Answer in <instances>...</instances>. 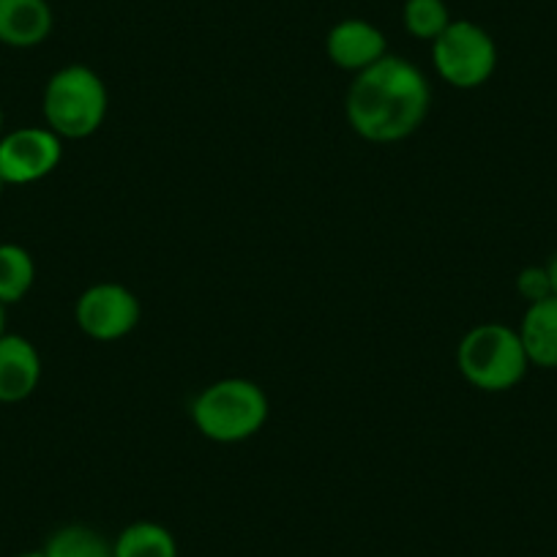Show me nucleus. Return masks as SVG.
<instances>
[{"label": "nucleus", "mask_w": 557, "mask_h": 557, "mask_svg": "<svg viewBox=\"0 0 557 557\" xmlns=\"http://www.w3.org/2000/svg\"><path fill=\"white\" fill-rule=\"evenodd\" d=\"M517 293L530 304H539L544 298L552 296L549 276H546L544 265H524L522 271L517 273Z\"/></svg>", "instance_id": "obj_16"}, {"label": "nucleus", "mask_w": 557, "mask_h": 557, "mask_svg": "<svg viewBox=\"0 0 557 557\" xmlns=\"http://www.w3.org/2000/svg\"><path fill=\"white\" fill-rule=\"evenodd\" d=\"M139 318H143L139 298L126 285H121V282H99V285H90L77 298V304H74L77 329L88 339L101 342V345L117 342L132 334L137 329Z\"/></svg>", "instance_id": "obj_6"}, {"label": "nucleus", "mask_w": 557, "mask_h": 557, "mask_svg": "<svg viewBox=\"0 0 557 557\" xmlns=\"http://www.w3.org/2000/svg\"><path fill=\"white\" fill-rule=\"evenodd\" d=\"M14 557H45V552L30 549V552H20V555H14Z\"/></svg>", "instance_id": "obj_19"}, {"label": "nucleus", "mask_w": 557, "mask_h": 557, "mask_svg": "<svg viewBox=\"0 0 557 557\" xmlns=\"http://www.w3.org/2000/svg\"><path fill=\"white\" fill-rule=\"evenodd\" d=\"M7 334V307L0 304V336Z\"/></svg>", "instance_id": "obj_18"}, {"label": "nucleus", "mask_w": 557, "mask_h": 557, "mask_svg": "<svg viewBox=\"0 0 557 557\" xmlns=\"http://www.w3.org/2000/svg\"><path fill=\"white\" fill-rule=\"evenodd\" d=\"M63 159V139L47 126H23L0 137V181L28 186L45 181Z\"/></svg>", "instance_id": "obj_7"}, {"label": "nucleus", "mask_w": 557, "mask_h": 557, "mask_svg": "<svg viewBox=\"0 0 557 557\" xmlns=\"http://www.w3.org/2000/svg\"><path fill=\"white\" fill-rule=\"evenodd\" d=\"M112 557H178V541L162 522L137 519L115 535Z\"/></svg>", "instance_id": "obj_12"}, {"label": "nucleus", "mask_w": 557, "mask_h": 557, "mask_svg": "<svg viewBox=\"0 0 557 557\" xmlns=\"http://www.w3.org/2000/svg\"><path fill=\"white\" fill-rule=\"evenodd\" d=\"M517 331L530 367L557 369V296L530 304Z\"/></svg>", "instance_id": "obj_11"}, {"label": "nucleus", "mask_w": 557, "mask_h": 557, "mask_svg": "<svg viewBox=\"0 0 557 557\" xmlns=\"http://www.w3.org/2000/svg\"><path fill=\"white\" fill-rule=\"evenodd\" d=\"M432 63L443 83L459 90H475L495 74L497 45L490 30L473 20H451L432 41Z\"/></svg>", "instance_id": "obj_5"}, {"label": "nucleus", "mask_w": 557, "mask_h": 557, "mask_svg": "<svg viewBox=\"0 0 557 557\" xmlns=\"http://www.w3.org/2000/svg\"><path fill=\"white\" fill-rule=\"evenodd\" d=\"M325 55L336 69L350 74H361L388 55L385 34L374 23L361 17L339 20L325 36Z\"/></svg>", "instance_id": "obj_8"}, {"label": "nucleus", "mask_w": 557, "mask_h": 557, "mask_svg": "<svg viewBox=\"0 0 557 557\" xmlns=\"http://www.w3.org/2000/svg\"><path fill=\"white\" fill-rule=\"evenodd\" d=\"M52 7L47 0H0V45L30 50L50 39Z\"/></svg>", "instance_id": "obj_10"}, {"label": "nucleus", "mask_w": 557, "mask_h": 557, "mask_svg": "<svg viewBox=\"0 0 557 557\" xmlns=\"http://www.w3.org/2000/svg\"><path fill=\"white\" fill-rule=\"evenodd\" d=\"M451 12L446 0H405L401 25L418 41H435L451 25Z\"/></svg>", "instance_id": "obj_15"}, {"label": "nucleus", "mask_w": 557, "mask_h": 557, "mask_svg": "<svg viewBox=\"0 0 557 557\" xmlns=\"http://www.w3.org/2000/svg\"><path fill=\"white\" fill-rule=\"evenodd\" d=\"M271 412L268 394L246 377H224L206 385L191 401V424L206 441L233 446L260 435Z\"/></svg>", "instance_id": "obj_2"}, {"label": "nucleus", "mask_w": 557, "mask_h": 557, "mask_svg": "<svg viewBox=\"0 0 557 557\" xmlns=\"http://www.w3.org/2000/svg\"><path fill=\"white\" fill-rule=\"evenodd\" d=\"M457 367L465 383L484 394H506L528 374L530 361L519 331L506 323H481L462 336Z\"/></svg>", "instance_id": "obj_4"}, {"label": "nucleus", "mask_w": 557, "mask_h": 557, "mask_svg": "<svg viewBox=\"0 0 557 557\" xmlns=\"http://www.w3.org/2000/svg\"><path fill=\"white\" fill-rule=\"evenodd\" d=\"M432 107L430 79L401 55H385L356 74L345 96V115L367 143H401L424 126Z\"/></svg>", "instance_id": "obj_1"}, {"label": "nucleus", "mask_w": 557, "mask_h": 557, "mask_svg": "<svg viewBox=\"0 0 557 557\" xmlns=\"http://www.w3.org/2000/svg\"><path fill=\"white\" fill-rule=\"evenodd\" d=\"M36 282V262L20 244H0V304L12 307L30 293Z\"/></svg>", "instance_id": "obj_13"}, {"label": "nucleus", "mask_w": 557, "mask_h": 557, "mask_svg": "<svg viewBox=\"0 0 557 557\" xmlns=\"http://www.w3.org/2000/svg\"><path fill=\"white\" fill-rule=\"evenodd\" d=\"M0 137H3V110H0Z\"/></svg>", "instance_id": "obj_20"}, {"label": "nucleus", "mask_w": 557, "mask_h": 557, "mask_svg": "<svg viewBox=\"0 0 557 557\" xmlns=\"http://www.w3.org/2000/svg\"><path fill=\"white\" fill-rule=\"evenodd\" d=\"M41 383V356L30 339L20 334L0 336V401H25Z\"/></svg>", "instance_id": "obj_9"}, {"label": "nucleus", "mask_w": 557, "mask_h": 557, "mask_svg": "<svg viewBox=\"0 0 557 557\" xmlns=\"http://www.w3.org/2000/svg\"><path fill=\"white\" fill-rule=\"evenodd\" d=\"M546 268V276H549V285H552V296H557V251L544 262Z\"/></svg>", "instance_id": "obj_17"}, {"label": "nucleus", "mask_w": 557, "mask_h": 557, "mask_svg": "<svg viewBox=\"0 0 557 557\" xmlns=\"http://www.w3.org/2000/svg\"><path fill=\"white\" fill-rule=\"evenodd\" d=\"M45 557H112V541L90 524H63L41 546Z\"/></svg>", "instance_id": "obj_14"}, {"label": "nucleus", "mask_w": 557, "mask_h": 557, "mask_svg": "<svg viewBox=\"0 0 557 557\" xmlns=\"http://www.w3.org/2000/svg\"><path fill=\"white\" fill-rule=\"evenodd\" d=\"M3 189H7V184H3V181H0V197H3Z\"/></svg>", "instance_id": "obj_21"}, {"label": "nucleus", "mask_w": 557, "mask_h": 557, "mask_svg": "<svg viewBox=\"0 0 557 557\" xmlns=\"http://www.w3.org/2000/svg\"><path fill=\"white\" fill-rule=\"evenodd\" d=\"M110 94L99 74L83 63L58 69L45 85L41 112L61 139H88L104 126Z\"/></svg>", "instance_id": "obj_3"}]
</instances>
